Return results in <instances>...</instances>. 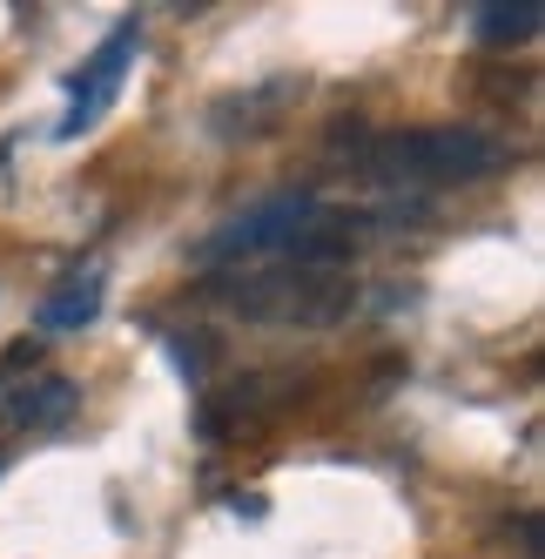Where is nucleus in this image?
I'll return each mask as SVG.
<instances>
[{
	"mask_svg": "<svg viewBox=\"0 0 545 559\" xmlns=\"http://www.w3.org/2000/svg\"><path fill=\"white\" fill-rule=\"evenodd\" d=\"M101 297H108V284L95 270H82V276H68V284L41 304V331H55V337H68V331H88L95 317H101Z\"/></svg>",
	"mask_w": 545,
	"mask_h": 559,
	"instance_id": "6",
	"label": "nucleus"
},
{
	"mask_svg": "<svg viewBox=\"0 0 545 559\" xmlns=\"http://www.w3.org/2000/svg\"><path fill=\"white\" fill-rule=\"evenodd\" d=\"M330 142H358V169L364 176H391V182H485L512 163V142L479 129V122H445V129H337Z\"/></svg>",
	"mask_w": 545,
	"mask_h": 559,
	"instance_id": "1",
	"label": "nucleus"
},
{
	"mask_svg": "<svg viewBox=\"0 0 545 559\" xmlns=\"http://www.w3.org/2000/svg\"><path fill=\"white\" fill-rule=\"evenodd\" d=\"M203 297L222 304L229 317H243V324L324 331V324H337V317H350L358 284H350L343 270H296V263H277V270H222V276H203Z\"/></svg>",
	"mask_w": 545,
	"mask_h": 559,
	"instance_id": "2",
	"label": "nucleus"
},
{
	"mask_svg": "<svg viewBox=\"0 0 545 559\" xmlns=\"http://www.w3.org/2000/svg\"><path fill=\"white\" fill-rule=\"evenodd\" d=\"M479 34L485 41H532L538 34V0H492L479 14Z\"/></svg>",
	"mask_w": 545,
	"mask_h": 559,
	"instance_id": "7",
	"label": "nucleus"
},
{
	"mask_svg": "<svg viewBox=\"0 0 545 559\" xmlns=\"http://www.w3.org/2000/svg\"><path fill=\"white\" fill-rule=\"evenodd\" d=\"M317 216V195L310 189H283V195H263V203L237 210L222 229H209L196 243V263H229V257H269V250H290L296 229Z\"/></svg>",
	"mask_w": 545,
	"mask_h": 559,
	"instance_id": "3",
	"label": "nucleus"
},
{
	"mask_svg": "<svg viewBox=\"0 0 545 559\" xmlns=\"http://www.w3.org/2000/svg\"><path fill=\"white\" fill-rule=\"evenodd\" d=\"M135 48H142V21H122V27H114L108 41H101V48L82 61V74H74V88H68L61 135H82V129H95L101 115H108V102L122 95V74H129Z\"/></svg>",
	"mask_w": 545,
	"mask_h": 559,
	"instance_id": "4",
	"label": "nucleus"
},
{
	"mask_svg": "<svg viewBox=\"0 0 545 559\" xmlns=\"http://www.w3.org/2000/svg\"><path fill=\"white\" fill-rule=\"evenodd\" d=\"M74 405H82V384H74V378H34V384H21L8 397V425H21V431H55V425L74 418Z\"/></svg>",
	"mask_w": 545,
	"mask_h": 559,
	"instance_id": "5",
	"label": "nucleus"
}]
</instances>
